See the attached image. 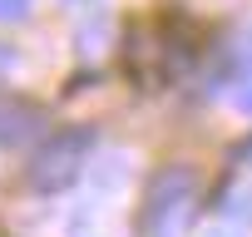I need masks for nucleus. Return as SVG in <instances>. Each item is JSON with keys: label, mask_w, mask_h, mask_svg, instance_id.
Instances as JSON below:
<instances>
[{"label": "nucleus", "mask_w": 252, "mask_h": 237, "mask_svg": "<svg viewBox=\"0 0 252 237\" xmlns=\"http://www.w3.org/2000/svg\"><path fill=\"white\" fill-rule=\"evenodd\" d=\"M89 148H94V129H60L40 144V153L30 158V188L35 193H64L84 163H89Z\"/></svg>", "instance_id": "nucleus-1"}, {"label": "nucleus", "mask_w": 252, "mask_h": 237, "mask_svg": "<svg viewBox=\"0 0 252 237\" xmlns=\"http://www.w3.org/2000/svg\"><path fill=\"white\" fill-rule=\"evenodd\" d=\"M193 193H198V178L193 168H163L154 183H149V203H144V237H173L193 207Z\"/></svg>", "instance_id": "nucleus-2"}, {"label": "nucleus", "mask_w": 252, "mask_h": 237, "mask_svg": "<svg viewBox=\"0 0 252 237\" xmlns=\"http://www.w3.org/2000/svg\"><path fill=\"white\" fill-rule=\"evenodd\" d=\"M40 124H45V118H40L35 104H25V99H0V148L25 144Z\"/></svg>", "instance_id": "nucleus-3"}, {"label": "nucleus", "mask_w": 252, "mask_h": 237, "mask_svg": "<svg viewBox=\"0 0 252 237\" xmlns=\"http://www.w3.org/2000/svg\"><path fill=\"white\" fill-rule=\"evenodd\" d=\"M30 15V0H0V25H15Z\"/></svg>", "instance_id": "nucleus-4"}, {"label": "nucleus", "mask_w": 252, "mask_h": 237, "mask_svg": "<svg viewBox=\"0 0 252 237\" xmlns=\"http://www.w3.org/2000/svg\"><path fill=\"white\" fill-rule=\"evenodd\" d=\"M232 104H237L242 114H252V79H242V84H237V94H232Z\"/></svg>", "instance_id": "nucleus-5"}, {"label": "nucleus", "mask_w": 252, "mask_h": 237, "mask_svg": "<svg viewBox=\"0 0 252 237\" xmlns=\"http://www.w3.org/2000/svg\"><path fill=\"white\" fill-rule=\"evenodd\" d=\"M10 64H15V55H10L5 45H0V69H10Z\"/></svg>", "instance_id": "nucleus-6"}]
</instances>
